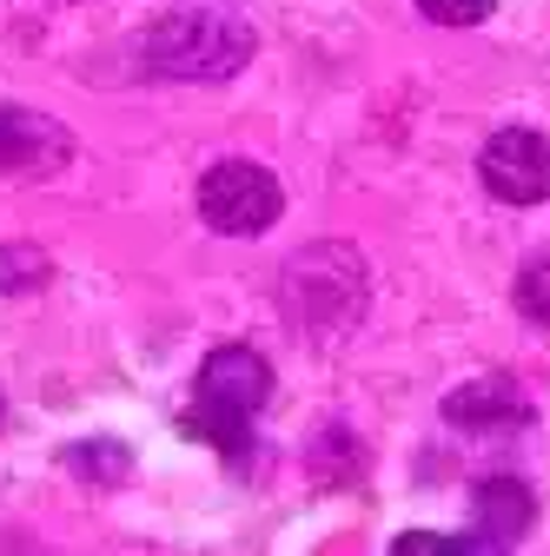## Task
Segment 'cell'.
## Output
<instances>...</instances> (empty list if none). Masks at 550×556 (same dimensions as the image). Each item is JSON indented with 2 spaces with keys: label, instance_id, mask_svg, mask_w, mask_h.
<instances>
[{
  "label": "cell",
  "instance_id": "obj_1",
  "mask_svg": "<svg viewBox=\"0 0 550 556\" xmlns=\"http://www.w3.org/2000/svg\"><path fill=\"white\" fill-rule=\"evenodd\" d=\"M252 60V27L226 14H160L140 34V74L160 80H226Z\"/></svg>",
  "mask_w": 550,
  "mask_h": 556
},
{
  "label": "cell",
  "instance_id": "obj_7",
  "mask_svg": "<svg viewBox=\"0 0 550 556\" xmlns=\"http://www.w3.org/2000/svg\"><path fill=\"white\" fill-rule=\"evenodd\" d=\"M445 417H451L458 431H517L524 417H530V404L517 397L511 378H477V384H464V391L445 397Z\"/></svg>",
  "mask_w": 550,
  "mask_h": 556
},
{
  "label": "cell",
  "instance_id": "obj_14",
  "mask_svg": "<svg viewBox=\"0 0 550 556\" xmlns=\"http://www.w3.org/2000/svg\"><path fill=\"white\" fill-rule=\"evenodd\" d=\"M451 556H511V549H498L491 536H477V530H471V536H458V543H451Z\"/></svg>",
  "mask_w": 550,
  "mask_h": 556
},
{
  "label": "cell",
  "instance_id": "obj_13",
  "mask_svg": "<svg viewBox=\"0 0 550 556\" xmlns=\"http://www.w3.org/2000/svg\"><path fill=\"white\" fill-rule=\"evenodd\" d=\"M391 556H451V536H432V530H404L391 543Z\"/></svg>",
  "mask_w": 550,
  "mask_h": 556
},
{
  "label": "cell",
  "instance_id": "obj_11",
  "mask_svg": "<svg viewBox=\"0 0 550 556\" xmlns=\"http://www.w3.org/2000/svg\"><path fill=\"white\" fill-rule=\"evenodd\" d=\"M517 312H524L530 325H550V252L517 271Z\"/></svg>",
  "mask_w": 550,
  "mask_h": 556
},
{
  "label": "cell",
  "instance_id": "obj_9",
  "mask_svg": "<svg viewBox=\"0 0 550 556\" xmlns=\"http://www.w3.org/2000/svg\"><path fill=\"white\" fill-rule=\"evenodd\" d=\"M60 464L74 470V477H87V483H120L133 457H126L120 444H66V451H60Z\"/></svg>",
  "mask_w": 550,
  "mask_h": 556
},
{
  "label": "cell",
  "instance_id": "obj_4",
  "mask_svg": "<svg viewBox=\"0 0 550 556\" xmlns=\"http://www.w3.org/2000/svg\"><path fill=\"white\" fill-rule=\"evenodd\" d=\"M279 213H286L279 179H272L265 166H252V160H220L199 179V219L213 232H226V239H252Z\"/></svg>",
  "mask_w": 550,
  "mask_h": 556
},
{
  "label": "cell",
  "instance_id": "obj_10",
  "mask_svg": "<svg viewBox=\"0 0 550 556\" xmlns=\"http://www.w3.org/2000/svg\"><path fill=\"white\" fill-rule=\"evenodd\" d=\"M53 265L40 258V245H0V292H34Z\"/></svg>",
  "mask_w": 550,
  "mask_h": 556
},
{
  "label": "cell",
  "instance_id": "obj_2",
  "mask_svg": "<svg viewBox=\"0 0 550 556\" xmlns=\"http://www.w3.org/2000/svg\"><path fill=\"white\" fill-rule=\"evenodd\" d=\"M365 258L352 252V245H305V252H292V265H286V318H292V331H305V338H332V331H346L359 312H365Z\"/></svg>",
  "mask_w": 550,
  "mask_h": 556
},
{
  "label": "cell",
  "instance_id": "obj_5",
  "mask_svg": "<svg viewBox=\"0 0 550 556\" xmlns=\"http://www.w3.org/2000/svg\"><path fill=\"white\" fill-rule=\"evenodd\" d=\"M477 179L498 205H543L550 199V139L530 126L491 132V147L477 153Z\"/></svg>",
  "mask_w": 550,
  "mask_h": 556
},
{
  "label": "cell",
  "instance_id": "obj_3",
  "mask_svg": "<svg viewBox=\"0 0 550 556\" xmlns=\"http://www.w3.org/2000/svg\"><path fill=\"white\" fill-rule=\"evenodd\" d=\"M272 397V365L246 344H220L213 358L199 365V384H192V410H186V431L192 438H213L220 451H246V425L252 410H265Z\"/></svg>",
  "mask_w": 550,
  "mask_h": 556
},
{
  "label": "cell",
  "instance_id": "obj_15",
  "mask_svg": "<svg viewBox=\"0 0 550 556\" xmlns=\"http://www.w3.org/2000/svg\"><path fill=\"white\" fill-rule=\"evenodd\" d=\"M0 417H8V404H0Z\"/></svg>",
  "mask_w": 550,
  "mask_h": 556
},
{
  "label": "cell",
  "instance_id": "obj_6",
  "mask_svg": "<svg viewBox=\"0 0 550 556\" xmlns=\"http://www.w3.org/2000/svg\"><path fill=\"white\" fill-rule=\"evenodd\" d=\"M74 160V132L27 113V106H0V173L8 179H47Z\"/></svg>",
  "mask_w": 550,
  "mask_h": 556
},
{
  "label": "cell",
  "instance_id": "obj_12",
  "mask_svg": "<svg viewBox=\"0 0 550 556\" xmlns=\"http://www.w3.org/2000/svg\"><path fill=\"white\" fill-rule=\"evenodd\" d=\"M498 0H418V14L438 21V27H477V21H491Z\"/></svg>",
  "mask_w": 550,
  "mask_h": 556
},
{
  "label": "cell",
  "instance_id": "obj_8",
  "mask_svg": "<svg viewBox=\"0 0 550 556\" xmlns=\"http://www.w3.org/2000/svg\"><path fill=\"white\" fill-rule=\"evenodd\" d=\"M471 530L477 536H491L498 549H511L524 530H530V517H537V504H530V491H524V483L517 477H485V483H477V497H471Z\"/></svg>",
  "mask_w": 550,
  "mask_h": 556
}]
</instances>
